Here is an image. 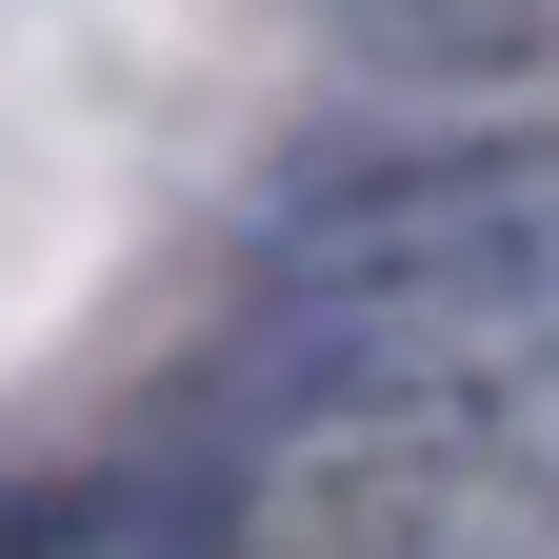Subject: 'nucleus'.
<instances>
[{"mask_svg":"<svg viewBox=\"0 0 559 559\" xmlns=\"http://www.w3.org/2000/svg\"><path fill=\"white\" fill-rule=\"evenodd\" d=\"M559 320V140H400L240 221V340H500Z\"/></svg>","mask_w":559,"mask_h":559,"instance_id":"f257e3e1","label":"nucleus"},{"mask_svg":"<svg viewBox=\"0 0 559 559\" xmlns=\"http://www.w3.org/2000/svg\"><path fill=\"white\" fill-rule=\"evenodd\" d=\"M240 559H559V479L419 440V419H360V440H260Z\"/></svg>","mask_w":559,"mask_h":559,"instance_id":"f03ea898","label":"nucleus"},{"mask_svg":"<svg viewBox=\"0 0 559 559\" xmlns=\"http://www.w3.org/2000/svg\"><path fill=\"white\" fill-rule=\"evenodd\" d=\"M360 60H419V81H559V0H340Z\"/></svg>","mask_w":559,"mask_h":559,"instance_id":"7ed1b4c3","label":"nucleus"}]
</instances>
